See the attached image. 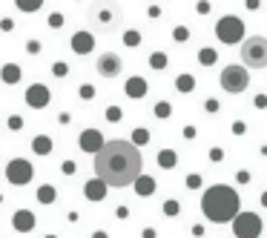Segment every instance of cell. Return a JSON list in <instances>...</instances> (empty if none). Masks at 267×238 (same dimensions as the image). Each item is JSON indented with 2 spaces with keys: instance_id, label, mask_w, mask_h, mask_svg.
Instances as JSON below:
<instances>
[{
  "instance_id": "cell-1",
  "label": "cell",
  "mask_w": 267,
  "mask_h": 238,
  "mask_svg": "<svg viewBox=\"0 0 267 238\" xmlns=\"http://www.w3.org/2000/svg\"><path fill=\"white\" fill-rule=\"evenodd\" d=\"M95 175L107 187H129L144 175L141 149L129 141H107L104 149L95 155Z\"/></svg>"
},
{
  "instance_id": "cell-2",
  "label": "cell",
  "mask_w": 267,
  "mask_h": 238,
  "mask_svg": "<svg viewBox=\"0 0 267 238\" xmlns=\"http://www.w3.org/2000/svg\"><path fill=\"white\" fill-rule=\"evenodd\" d=\"M201 212L213 224H233V218L241 212L238 192L230 184H213L201 195Z\"/></svg>"
},
{
  "instance_id": "cell-3",
  "label": "cell",
  "mask_w": 267,
  "mask_h": 238,
  "mask_svg": "<svg viewBox=\"0 0 267 238\" xmlns=\"http://www.w3.org/2000/svg\"><path fill=\"white\" fill-rule=\"evenodd\" d=\"M238 58H241V66H244L247 72H250V69H267V37H262V34L244 37Z\"/></svg>"
},
{
  "instance_id": "cell-4",
  "label": "cell",
  "mask_w": 267,
  "mask_h": 238,
  "mask_svg": "<svg viewBox=\"0 0 267 238\" xmlns=\"http://www.w3.org/2000/svg\"><path fill=\"white\" fill-rule=\"evenodd\" d=\"M218 84H221V89L230 92V95H241V92L250 86V72H247L241 63H230V66L221 69Z\"/></svg>"
},
{
  "instance_id": "cell-5",
  "label": "cell",
  "mask_w": 267,
  "mask_h": 238,
  "mask_svg": "<svg viewBox=\"0 0 267 238\" xmlns=\"http://www.w3.org/2000/svg\"><path fill=\"white\" fill-rule=\"evenodd\" d=\"M244 20L236 17V15H224L218 23H215V37L224 43V46H236V43H244Z\"/></svg>"
},
{
  "instance_id": "cell-6",
  "label": "cell",
  "mask_w": 267,
  "mask_h": 238,
  "mask_svg": "<svg viewBox=\"0 0 267 238\" xmlns=\"http://www.w3.org/2000/svg\"><path fill=\"white\" fill-rule=\"evenodd\" d=\"M233 236L236 238H259L262 236V218L250 209L238 212L233 218Z\"/></svg>"
},
{
  "instance_id": "cell-7",
  "label": "cell",
  "mask_w": 267,
  "mask_h": 238,
  "mask_svg": "<svg viewBox=\"0 0 267 238\" xmlns=\"http://www.w3.org/2000/svg\"><path fill=\"white\" fill-rule=\"evenodd\" d=\"M32 175H35V170H32V164L26 158H15V161H9V167H6V178H9V184H15V187L29 184Z\"/></svg>"
},
{
  "instance_id": "cell-8",
  "label": "cell",
  "mask_w": 267,
  "mask_h": 238,
  "mask_svg": "<svg viewBox=\"0 0 267 238\" xmlns=\"http://www.w3.org/2000/svg\"><path fill=\"white\" fill-rule=\"evenodd\" d=\"M121 69H124V63L115 52H104L98 58V75H104V78H118Z\"/></svg>"
},
{
  "instance_id": "cell-9",
  "label": "cell",
  "mask_w": 267,
  "mask_h": 238,
  "mask_svg": "<svg viewBox=\"0 0 267 238\" xmlns=\"http://www.w3.org/2000/svg\"><path fill=\"white\" fill-rule=\"evenodd\" d=\"M49 101H52V95H49V89L43 84H32L29 89H26V103H29L32 109H43Z\"/></svg>"
},
{
  "instance_id": "cell-10",
  "label": "cell",
  "mask_w": 267,
  "mask_h": 238,
  "mask_svg": "<svg viewBox=\"0 0 267 238\" xmlns=\"http://www.w3.org/2000/svg\"><path fill=\"white\" fill-rule=\"evenodd\" d=\"M104 135L98 132V129H87V132H81V149L84 152H92V155H98L101 149H104Z\"/></svg>"
},
{
  "instance_id": "cell-11",
  "label": "cell",
  "mask_w": 267,
  "mask_h": 238,
  "mask_svg": "<svg viewBox=\"0 0 267 238\" xmlns=\"http://www.w3.org/2000/svg\"><path fill=\"white\" fill-rule=\"evenodd\" d=\"M95 49V37L89 34V32H78V34H72V52H78V55H89Z\"/></svg>"
},
{
  "instance_id": "cell-12",
  "label": "cell",
  "mask_w": 267,
  "mask_h": 238,
  "mask_svg": "<svg viewBox=\"0 0 267 238\" xmlns=\"http://www.w3.org/2000/svg\"><path fill=\"white\" fill-rule=\"evenodd\" d=\"M84 195H87L89 201H104V198H107V184H104L101 178L87 181V187H84Z\"/></svg>"
},
{
  "instance_id": "cell-13",
  "label": "cell",
  "mask_w": 267,
  "mask_h": 238,
  "mask_svg": "<svg viewBox=\"0 0 267 238\" xmlns=\"http://www.w3.org/2000/svg\"><path fill=\"white\" fill-rule=\"evenodd\" d=\"M15 230H18V233H32V230H35V212L18 209V212H15Z\"/></svg>"
},
{
  "instance_id": "cell-14",
  "label": "cell",
  "mask_w": 267,
  "mask_h": 238,
  "mask_svg": "<svg viewBox=\"0 0 267 238\" xmlns=\"http://www.w3.org/2000/svg\"><path fill=\"white\" fill-rule=\"evenodd\" d=\"M124 92H126L129 98H144V95H147V81L135 75V78H129V81L124 84Z\"/></svg>"
},
{
  "instance_id": "cell-15",
  "label": "cell",
  "mask_w": 267,
  "mask_h": 238,
  "mask_svg": "<svg viewBox=\"0 0 267 238\" xmlns=\"http://www.w3.org/2000/svg\"><path fill=\"white\" fill-rule=\"evenodd\" d=\"M135 187V192L141 195V198H149L152 192H155V178H149V175H141V178L132 184Z\"/></svg>"
},
{
  "instance_id": "cell-16",
  "label": "cell",
  "mask_w": 267,
  "mask_h": 238,
  "mask_svg": "<svg viewBox=\"0 0 267 238\" xmlns=\"http://www.w3.org/2000/svg\"><path fill=\"white\" fill-rule=\"evenodd\" d=\"M176 164H178L176 149H161V152H158V167H161V170H173Z\"/></svg>"
},
{
  "instance_id": "cell-17",
  "label": "cell",
  "mask_w": 267,
  "mask_h": 238,
  "mask_svg": "<svg viewBox=\"0 0 267 238\" xmlns=\"http://www.w3.org/2000/svg\"><path fill=\"white\" fill-rule=\"evenodd\" d=\"M176 89H178V92H184V95H190V92L196 89V78H193L190 72L178 75V78H176Z\"/></svg>"
},
{
  "instance_id": "cell-18",
  "label": "cell",
  "mask_w": 267,
  "mask_h": 238,
  "mask_svg": "<svg viewBox=\"0 0 267 238\" xmlns=\"http://www.w3.org/2000/svg\"><path fill=\"white\" fill-rule=\"evenodd\" d=\"M32 149H35L37 155H49V152H52V138H49V135H37V138L32 141Z\"/></svg>"
},
{
  "instance_id": "cell-19",
  "label": "cell",
  "mask_w": 267,
  "mask_h": 238,
  "mask_svg": "<svg viewBox=\"0 0 267 238\" xmlns=\"http://www.w3.org/2000/svg\"><path fill=\"white\" fill-rule=\"evenodd\" d=\"M0 78H3L6 84H18V81H20V66H15V63L3 66V69H0Z\"/></svg>"
},
{
  "instance_id": "cell-20",
  "label": "cell",
  "mask_w": 267,
  "mask_h": 238,
  "mask_svg": "<svg viewBox=\"0 0 267 238\" xmlns=\"http://www.w3.org/2000/svg\"><path fill=\"white\" fill-rule=\"evenodd\" d=\"M215 60H218V52H215L213 46L198 49V63H201V66H215Z\"/></svg>"
},
{
  "instance_id": "cell-21",
  "label": "cell",
  "mask_w": 267,
  "mask_h": 238,
  "mask_svg": "<svg viewBox=\"0 0 267 238\" xmlns=\"http://www.w3.org/2000/svg\"><path fill=\"white\" fill-rule=\"evenodd\" d=\"M55 198H58V195H55V187H49V184H46V187H40V189H37V201H40V204H52Z\"/></svg>"
},
{
  "instance_id": "cell-22",
  "label": "cell",
  "mask_w": 267,
  "mask_h": 238,
  "mask_svg": "<svg viewBox=\"0 0 267 238\" xmlns=\"http://www.w3.org/2000/svg\"><path fill=\"white\" fill-rule=\"evenodd\" d=\"M149 66L152 69H167V55L164 52H152L149 55Z\"/></svg>"
},
{
  "instance_id": "cell-23",
  "label": "cell",
  "mask_w": 267,
  "mask_h": 238,
  "mask_svg": "<svg viewBox=\"0 0 267 238\" xmlns=\"http://www.w3.org/2000/svg\"><path fill=\"white\" fill-rule=\"evenodd\" d=\"M147 141H149V132H147V129H135V132H132V141H129V144H132V147H144Z\"/></svg>"
},
{
  "instance_id": "cell-24",
  "label": "cell",
  "mask_w": 267,
  "mask_h": 238,
  "mask_svg": "<svg viewBox=\"0 0 267 238\" xmlns=\"http://www.w3.org/2000/svg\"><path fill=\"white\" fill-rule=\"evenodd\" d=\"M170 115H173V106L167 101H158L155 103V118H170Z\"/></svg>"
},
{
  "instance_id": "cell-25",
  "label": "cell",
  "mask_w": 267,
  "mask_h": 238,
  "mask_svg": "<svg viewBox=\"0 0 267 238\" xmlns=\"http://www.w3.org/2000/svg\"><path fill=\"white\" fill-rule=\"evenodd\" d=\"M173 40L187 43V40H190V29H187V26H176V29H173Z\"/></svg>"
},
{
  "instance_id": "cell-26",
  "label": "cell",
  "mask_w": 267,
  "mask_h": 238,
  "mask_svg": "<svg viewBox=\"0 0 267 238\" xmlns=\"http://www.w3.org/2000/svg\"><path fill=\"white\" fill-rule=\"evenodd\" d=\"M43 3L40 0H18V9H23V12H35V9H40Z\"/></svg>"
},
{
  "instance_id": "cell-27",
  "label": "cell",
  "mask_w": 267,
  "mask_h": 238,
  "mask_svg": "<svg viewBox=\"0 0 267 238\" xmlns=\"http://www.w3.org/2000/svg\"><path fill=\"white\" fill-rule=\"evenodd\" d=\"M178 212H181V204H178V201H164V215L176 218Z\"/></svg>"
},
{
  "instance_id": "cell-28",
  "label": "cell",
  "mask_w": 267,
  "mask_h": 238,
  "mask_svg": "<svg viewBox=\"0 0 267 238\" xmlns=\"http://www.w3.org/2000/svg\"><path fill=\"white\" fill-rule=\"evenodd\" d=\"M124 43H126V46H138V43H141V34H138L135 29H129L126 34H124Z\"/></svg>"
},
{
  "instance_id": "cell-29",
  "label": "cell",
  "mask_w": 267,
  "mask_h": 238,
  "mask_svg": "<svg viewBox=\"0 0 267 238\" xmlns=\"http://www.w3.org/2000/svg\"><path fill=\"white\" fill-rule=\"evenodd\" d=\"M253 181V175H250V170H238L236 172V184H241V187H247Z\"/></svg>"
},
{
  "instance_id": "cell-30",
  "label": "cell",
  "mask_w": 267,
  "mask_h": 238,
  "mask_svg": "<svg viewBox=\"0 0 267 238\" xmlns=\"http://www.w3.org/2000/svg\"><path fill=\"white\" fill-rule=\"evenodd\" d=\"M198 187H201V175L198 172H190L187 175V189H198Z\"/></svg>"
},
{
  "instance_id": "cell-31",
  "label": "cell",
  "mask_w": 267,
  "mask_h": 238,
  "mask_svg": "<svg viewBox=\"0 0 267 238\" xmlns=\"http://www.w3.org/2000/svg\"><path fill=\"white\" fill-rule=\"evenodd\" d=\"M204 109H207L210 115H215V112H218V109H221V103H218V101H215V98H207V101H204Z\"/></svg>"
},
{
  "instance_id": "cell-32",
  "label": "cell",
  "mask_w": 267,
  "mask_h": 238,
  "mask_svg": "<svg viewBox=\"0 0 267 238\" xmlns=\"http://www.w3.org/2000/svg\"><path fill=\"white\" fill-rule=\"evenodd\" d=\"M253 106H256V109H267V92H259V95L253 98Z\"/></svg>"
},
{
  "instance_id": "cell-33",
  "label": "cell",
  "mask_w": 267,
  "mask_h": 238,
  "mask_svg": "<svg viewBox=\"0 0 267 238\" xmlns=\"http://www.w3.org/2000/svg\"><path fill=\"white\" fill-rule=\"evenodd\" d=\"M210 161H213V164L224 161V149H221V147H213V149H210Z\"/></svg>"
},
{
  "instance_id": "cell-34",
  "label": "cell",
  "mask_w": 267,
  "mask_h": 238,
  "mask_svg": "<svg viewBox=\"0 0 267 238\" xmlns=\"http://www.w3.org/2000/svg\"><path fill=\"white\" fill-rule=\"evenodd\" d=\"M233 135H247V123L244 120H233Z\"/></svg>"
},
{
  "instance_id": "cell-35",
  "label": "cell",
  "mask_w": 267,
  "mask_h": 238,
  "mask_svg": "<svg viewBox=\"0 0 267 238\" xmlns=\"http://www.w3.org/2000/svg\"><path fill=\"white\" fill-rule=\"evenodd\" d=\"M107 118L109 120H121V109L118 106H109V109H107Z\"/></svg>"
},
{
  "instance_id": "cell-36",
  "label": "cell",
  "mask_w": 267,
  "mask_h": 238,
  "mask_svg": "<svg viewBox=\"0 0 267 238\" xmlns=\"http://www.w3.org/2000/svg\"><path fill=\"white\" fill-rule=\"evenodd\" d=\"M63 175H75V161H63Z\"/></svg>"
},
{
  "instance_id": "cell-37",
  "label": "cell",
  "mask_w": 267,
  "mask_h": 238,
  "mask_svg": "<svg viewBox=\"0 0 267 238\" xmlns=\"http://www.w3.org/2000/svg\"><path fill=\"white\" fill-rule=\"evenodd\" d=\"M196 12L198 15H210V3H196Z\"/></svg>"
},
{
  "instance_id": "cell-38",
  "label": "cell",
  "mask_w": 267,
  "mask_h": 238,
  "mask_svg": "<svg viewBox=\"0 0 267 238\" xmlns=\"http://www.w3.org/2000/svg\"><path fill=\"white\" fill-rule=\"evenodd\" d=\"M184 138L193 141V138H196V126H184Z\"/></svg>"
},
{
  "instance_id": "cell-39",
  "label": "cell",
  "mask_w": 267,
  "mask_h": 238,
  "mask_svg": "<svg viewBox=\"0 0 267 238\" xmlns=\"http://www.w3.org/2000/svg\"><path fill=\"white\" fill-rule=\"evenodd\" d=\"M20 123H23V120L15 115V118H9V129H20Z\"/></svg>"
},
{
  "instance_id": "cell-40",
  "label": "cell",
  "mask_w": 267,
  "mask_h": 238,
  "mask_svg": "<svg viewBox=\"0 0 267 238\" xmlns=\"http://www.w3.org/2000/svg\"><path fill=\"white\" fill-rule=\"evenodd\" d=\"M193 236L201 238V236H204V227H201V224H193Z\"/></svg>"
},
{
  "instance_id": "cell-41",
  "label": "cell",
  "mask_w": 267,
  "mask_h": 238,
  "mask_svg": "<svg viewBox=\"0 0 267 238\" xmlns=\"http://www.w3.org/2000/svg\"><path fill=\"white\" fill-rule=\"evenodd\" d=\"M98 17H101V20H104V23H109V20H112V12H107V9H104V12H101V15H98Z\"/></svg>"
},
{
  "instance_id": "cell-42",
  "label": "cell",
  "mask_w": 267,
  "mask_h": 238,
  "mask_svg": "<svg viewBox=\"0 0 267 238\" xmlns=\"http://www.w3.org/2000/svg\"><path fill=\"white\" fill-rule=\"evenodd\" d=\"M161 15V6H149V17H158Z\"/></svg>"
},
{
  "instance_id": "cell-43",
  "label": "cell",
  "mask_w": 267,
  "mask_h": 238,
  "mask_svg": "<svg viewBox=\"0 0 267 238\" xmlns=\"http://www.w3.org/2000/svg\"><path fill=\"white\" fill-rule=\"evenodd\" d=\"M81 95H84V98H92V95H95V89H92V86H84V89H81Z\"/></svg>"
},
{
  "instance_id": "cell-44",
  "label": "cell",
  "mask_w": 267,
  "mask_h": 238,
  "mask_svg": "<svg viewBox=\"0 0 267 238\" xmlns=\"http://www.w3.org/2000/svg\"><path fill=\"white\" fill-rule=\"evenodd\" d=\"M141 236H144V238H155V230H149V227H147V230H144Z\"/></svg>"
},
{
  "instance_id": "cell-45",
  "label": "cell",
  "mask_w": 267,
  "mask_h": 238,
  "mask_svg": "<svg viewBox=\"0 0 267 238\" xmlns=\"http://www.w3.org/2000/svg\"><path fill=\"white\" fill-rule=\"evenodd\" d=\"M259 201H262V207H267V189L262 192V195H259Z\"/></svg>"
},
{
  "instance_id": "cell-46",
  "label": "cell",
  "mask_w": 267,
  "mask_h": 238,
  "mask_svg": "<svg viewBox=\"0 0 267 238\" xmlns=\"http://www.w3.org/2000/svg\"><path fill=\"white\" fill-rule=\"evenodd\" d=\"M92 238H109L107 233H92Z\"/></svg>"
},
{
  "instance_id": "cell-47",
  "label": "cell",
  "mask_w": 267,
  "mask_h": 238,
  "mask_svg": "<svg viewBox=\"0 0 267 238\" xmlns=\"http://www.w3.org/2000/svg\"><path fill=\"white\" fill-rule=\"evenodd\" d=\"M46 238H55V236H46Z\"/></svg>"
}]
</instances>
